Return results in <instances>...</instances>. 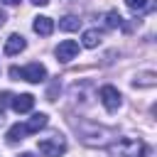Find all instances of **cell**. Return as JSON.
<instances>
[{
  "mask_svg": "<svg viewBox=\"0 0 157 157\" xmlns=\"http://www.w3.org/2000/svg\"><path fill=\"white\" fill-rule=\"evenodd\" d=\"M78 132H81V140L86 145H98V147H103L108 142V137L113 135L108 128H101L96 123H81L78 125Z\"/></svg>",
  "mask_w": 157,
  "mask_h": 157,
  "instance_id": "obj_1",
  "label": "cell"
},
{
  "mask_svg": "<svg viewBox=\"0 0 157 157\" xmlns=\"http://www.w3.org/2000/svg\"><path fill=\"white\" fill-rule=\"evenodd\" d=\"M110 152L115 157H142L145 155V142L140 137H120L115 145H110Z\"/></svg>",
  "mask_w": 157,
  "mask_h": 157,
  "instance_id": "obj_2",
  "label": "cell"
},
{
  "mask_svg": "<svg viewBox=\"0 0 157 157\" xmlns=\"http://www.w3.org/2000/svg\"><path fill=\"white\" fill-rule=\"evenodd\" d=\"M10 76L15 78V81H29V83H39V81H44L47 78V69L42 66V64H37V61H32V64H27V66H22V69H17V66H10Z\"/></svg>",
  "mask_w": 157,
  "mask_h": 157,
  "instance_id": "obj_3",
  "label": "cell"
},
{
  "mask_svg": "<svg viewBox=\"0 0 157 157\" xmlns=\"http://www.w3.org/2000/svg\"><path fill=\"white\" fill-rule=\"evenodd\" d=\"M37 150H39V155H42V157H61V155L66 152V140H64V135L54 132V135H49V137L39 140Z\"/></svg>",
  "mask_w": 157,
  "mask_h": 157,
  "instance_id": "obj_4",
  "label": "cell"
},
{
  "mask_svg": "<svg viewBox=\"0 0 157 157\" xmlns=\"http://www.w3.org/2000/svg\"><path fill=\"white\" fill-rule=\"evenodd\" d=\"M98 98H101V103L105 105V110H108V113H115V110L120 108V103H123L120 91H118L115 86H103V88L98 91Z\"/></svg>",
  "mask_w": 157,
  "mask_h": 157,
  "instance_id": "obj_5",
  "label": "cell"
},
{
  "mask_svg": "<svg viewBox=\"0 0 157 157\" xmlns=\"http://www.w3.org/2000/svg\"><path fill=\"white\" fill-rule=\"evenodd\" d=\"M54 54H56V59H59V61H64V64H66V61H71V59L78 54V44H76L74 39H64V42L56 47V52H54Z\"/></svg>",
  "mask_w": 157,
  "mask_h": 157,
  "instance_id": "obj_6",
  "label": "cell"
},
{
  "mask_svg": "<svg viewBox=\"0 0 157 157\" xmlns=\"http://www.w3.org/2000/svg\"><path fill=\"white\" fill-rule=\"evenodd\" d=\"M12 110L15 113H29L34 108V96L32 93H20V96H12Z\"/></svg>",
  "mask_w": 157,
  "mask_h": 157,
  "instance_id": "obj_7",
  "label": "cell"
},
{
  "mask_svg": "<svg viewBox=\"0 0 157 157\" xmlns=\"http://www.w3.org/2000/svg\"><path fill=\"white\" fill-rule=\"evenodd\" d=\"M32 29H34L39 37H49V34L54 32V20H52V17H47V15H39V17H34Z\"/></svg>",
  "mask_w": 157,
  "mask_h": 157,
  "instance_id": "obj_8",
  "label": "cell"
},
{
  "mask_svg": "<svg viewBox=\"0 0 157 157\" xmlns=\"http://www.w3.org/2000/svg\"><path fill=\"white\" fill-rule=\"evenodd\" d=\"M25 47H27V42H25L22 34H10L7 42H5V54H7V56H15V54L25 52Z\"/></svg>",
  "mask_w": 157,
  "mask_h": 157,
  "instance_id": "obj_9",
  "label": "cell"
},
{
  "mask_svg": "<svg viewBox=\"0 0 157 157\" xmlns=\"http://www.w3.org/2000/svg\"><path fill=\"white\" fill-rule=\"evenodd\" d=\"M47 120H49V118H47V113H34V115H32V118L25 123L27 135H29V132H39V130L47 125Z\"/></svg>",
  "mask_w": 157,
  "mask_h": 157,
  "instance_id": "obj_10",
  "label": "cell"
},
{
  "mask_svg": "<svg viewBox=\"0 0 157 157\" xmlns=\"http://www.w3.org/2000/svg\"><path fill=\"white\" fill-rule=\"evenodd\" d=\"M25 135H27L25 123H15V125L7 130V142H20V140H25Z\"/></svg>",
  "mask_w": 157,
  "mask_h": 157,
  "instance_id": "obj_11",
  "label": "cell"
},
{
  "mask_svg": "<svg viewBox=\"0 0 157 157\" xmlns=\"http://www.w3.org/2000/svg\"><path fill=\"white\" fill-rule=\"evenodd\" d=\"M78 27H81V20L74 17V15H66V17L59 20V29H64V32H74V29H78Z\"/></svg>",
  "mask_w": 157,
  "mask_h": 157,
  "instance_id": "obj_12",
  "label": "cell"
},
{
  "mask_svg": "<svg viewBox=\"0 0 157 157\" xmlns=\"http://www.w3.org/2000/svg\"><path fill=\"white\" fill-rule=\"evenodd\" d=\"M103 25H105L108 29H115V27H120V25H123V17H120L115 10H110V12H105V15H103Z\"/></svg>",
  "mask_w": 157,
  "mask_h": 157,
  "instance_id": "obj_13",
  "label": "cell"
},
{
  "mask_svg": "<svg viewBox=\"0 0 157 157\" xmlns=\"http://www.w3.org/2000/svg\"><path fill=\"white\" fill-rule=\"evenodd\" d=\"M98 42H101L98 29H86V32H83V47L93 49V47H98Z\"/></svg>",
  "mask_w": 157,
  "mask_h": 157,
  "instance_id": "obj_14",
  "label": "cell"
},
{
  "mask_svg": "<svg viewBox=\"0 0 157 157\" xmlns=\"http://www.w3.org/2000/svg\"><path fill=\"white\" fill-rule=\"evenodd\" d=\"M135 86H155V74L150 71V74H145V76L135 78Z\"/></svg>",
  "mask_w": 157,
  "mask_h": 157,
  "instance_id": "obj_15",
  "label": "cell"
},
{
  "mask_svg": "<svg viewBox=\"0 0 157 157\" xmlns=\"http://www.w3.org/2000/svg\"><path fill=\"white\" fill-rule=\"evenodd\" d=\"M125 5H128L132 12H140V10L147 7V0H125Z\"/></svg>",
  "mask_w": 157,
  "mask_h": 157,
  "instance_id": "obj_16",
  "label": "cell"
},
{
  "mask_svg": "<svg viewBox=\"0 0 157 157\" xmlns=\"http://www.w3.org/2000/svg\"><path fill=\"white\" fill-rule=\"evenodd\" d=\"M10 103H12V93H10V91H0V110L7 108Z\"/></svg>",
  "mask_w": 157,
  "mask_h": 157,
  "instance_id": "obj_17",
  "label": "cell"
},
{
  "mask_svg": "<svg viewBox=\"0 0 157 157\" xmlns=\"http://www.w3.org/2000/svg\"><path fill=\"white\" fill-rule=\"evenodd\" d=\"M5 20H7V15H5V10H0V27L5 25Z\"/></svg>",
  "mask_w": 157,
  "mask_h": 157,
  "instance_id": "obj_18",
  "label": "cell"
},
{
  "mask_svg": "<svg viewBox=\"0 0 157 157\" xmlns=\"http://www.w3.org/2000/svg\"><path fill=\"white\" fill-rule=\"evenodd\" d=\"M2 2H5V5H17L20 0H2Z\"/></svg>",
  "mask_w": 157,
  "mask_h": 157,
  "instance_id": "obj_19",
  "label": "cell"
},
{
  "mask_svg": "<svg viewBox=\"0 0 157 157\" xmlns=\"http://www.w3.org/2000/svg\"><path fill=\"white\" fill-rule=\"evenodd\" d=\"M32 2H34V5H47L49 0H32Z\"/></svg>",
  "mask_w": 157,
  "mask_h": 157,
  "instance_id": "obj_20",
  "label": "cell"
},
{
  "mask_svg": "<svg viewBox=\"0 0 157 157\" xmlns=\"http://www.w3.org/2000/svg\"><path fill=\"white\" fill-rule=\"evenodd\" d=\"M2 120H5V118H2V110H0V125H2Z\"/></svg>",
  "mask_w": 157,
  "mask_h": 157,
  "instance_id": "obj_21",
  "label": "cell"
},
{
  "mask_svg": "<svg viewBox=\"0 0 157 157\" xmlns=\"http://www.w3.org/2000/svg\"><path fill=\"white\" fill-rule=\"evenodd\" d=\"M22 157H32V155H29V152H25V155H22Z\"/></svg>",
  "mask_w": 157,
  "mask_h": 157,
  "instance_id": "obj_22",
  "label": "cell"
}]
</instances>
